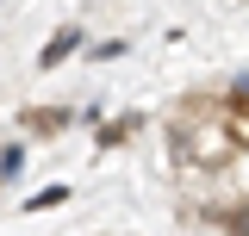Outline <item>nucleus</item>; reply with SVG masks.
I'll use <instances>...</instances> for the list:
<instances>
[{"mask_svg":"<svg viewBox=\"0 0 249 236\" xmlns=\"http://www.w3.org/2000/svg\"><path fill=\"white\" fill-rule=\"evenodd\" d=\"M218 100H224V112H231V118H237V124L249 131V75H231Z\"/></svg>","mask_w":249,"mask_h":236,"instance_id":"obj_2","label":"nucleus"},{"mask_svg":"<svg viewBox=\"0 0 249 236\" xmlns=\"http://www.w3.org/2000/svg\"><path fill=\"white\" fill-rule=\"evenodd\" d=\"M81 50V25H62L50 44H44V56H37V68H62V62Z\"/></svg>","mask_w":249,"mask_h":236,"instance_id":"obj_1","label":"nucleus"},{"mask_svg":"<svg viewBox=\"0 0 249 236\" xmlns=\"http://www.w3.org/2000/svg\"><path fill=\"white\" fill-rule=\"evenodd\" d=\"M62 199H69V186H44V193L25 199V211H50V205H62Z\"/></svg>","mask_w":249,"mask_h":236,"instance_id":"obj_5","label":"nucleus"},{"mask_svg":"<svg viewBox=\"0 0 249 236\" xmlns=\"http://www.w3.org/2000/svg\"><path fill=\"white\" fill-rule=\"evenodd\" d=\"M62 124H69V112H56V106L31 112V131H37V137H50V131H62Z\"/></svg>","mask_w":249,"mask_h":236,"instance_id":"obj_4","label":"nucleus"},{"mask_svg":"<svg viewBox=\"0 0 249 236\" xmlns=\"http://www.w3.org/2000/svg\"><path fill=\"white\" fill-rule=\"evenodd\" d=\"M212 224L224 236H249V199H237V205H212Z\"/></svg>","mask_w":249,"mask_h":236,"instance_id":"obj_3","label":"nucleus"}]
</instances>
